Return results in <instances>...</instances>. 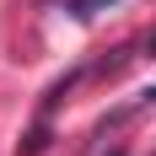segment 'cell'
I'll return each instance as SVG.
<instances>
[{"label": "cell", "mask_w": 156, "mask_h": 156, "mask_svg": "<svg viewBox=\"0 0 156 156\" xmlns=\"http://www.w3.org/2000/svg\"><path fill=\"white\" fill-rule=\"evenodd\" d=\"M145 102H156V86H151V92H145Z\"/></svg>", "instance_id": "3"}, {"label": "cell", "mask_w": 156, "mask_h": 156, "mask_svg": "<svg viewBox=\"0 0 156 156\" xmlns=\"http://www.w3.org/2000/svg\"><path fill=\"white\" fill-rule=\"evenodd\" d=\"M145 54H151V59H156V32H151V38H145Z\"/></svg>", "instance_id": "2"}, {"label": "cell", "mask_w": 156, "mask_h": 156, "mask_svg": "<svg viewBox=\"0 0 156 156\" xmlns=\"http://www.w3.org/2000/svg\"><path fill=\"white\" fill-rule=\"evenodd\" d=\"M108 5H119V0H70V11L86 22V16H97V11H108Z\"/></svg>", "instance_id": "1"}]
</instances>
